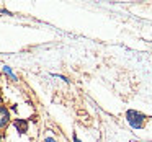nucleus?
<instances>
[{
    "instance_id": "f257e3e1",
    "label": "nucleus",
    "mask_w": 152,
    "mask_h": 142,
    "mask_svg": "<svg viewBox=\"0 0 152 142\" xmlns=\"http://www.w3.org/2000/svg\"><path fill=\"white\" fill-rule=\"evenodd\" d=\"M126 121L129 122V126L134 129H141L145 122V116L142 113L136 111V109H128L126 111Z\"/></svg>"
},
{
    "instance_id": "f03ea898",
    "label": "nucleus",
    "mask_w": 152,
    "mask_h": 142,
    "mask_svg": "<svg viewBox=\"0 0 152 142\" xmlns=\"http://www.w3.org/2000/svg\"><path fill=\"white\" fill-rule=\"evenodd\" d=\"M10 122V111L5 106H0V129H4Z\"/></svg>"
},
{
    "instance_id": "7ed1b4c3",
    "label": "nucleus",
    "mask_w": 152,
    "mask_h": 142,
    "mask_svg": "<svg viewBox=\"0 0 152 142\" xmlns=\"http://www.w3.org/2000/svg\"><path fill=\"white\" fill-rule=\"evenodd\" d=\"M13 126L18 129V132H21V134L28 132V121H25V119H15Z\"/></svg>"
},
{
    "instance_id": "20e7f679",
    "label": "nucleus",
    "mask_w": 152,
    "mask_h": 142,
    "mask_svg": "<svg viewBox=\"0 0 152 142\" xmlns=\"http://www.w3.org/2000/svg\"><path fill=\"white\" fill-rule=\"evenodd\" d=\"M4 72H5V74H7V75H8V77H10V79H12V80H13V82H17V80H18V77H17V75H15V74H13V72H12V69H10V67H8V66H4Z\"/></svg>"
},
{
    "instance_id": "39448f33",
    "label": "nucleus",
    "mask_w": 152,
    "mask_h": 142,
    "mask_svg": "<svg viewBox=\"0 0 152 142\" xmlns=\"http://www.w3.org/2000/svg\"><path fill=\"white\" fill-rule=\"evenodd\" d=\"M44 142H57L56 139H53V137H46L44 139Z\"/></svg>"
},
{
    "instance_id": "423d86ee",
    "label": "nucleus",
    "mask_w": 152,
    "mask_h": 142,
    "mask_svg": "<svg viewBox=\"0 0 152 142\" xmlns=\"http://www.w3.org/2000/svg\"><path fill=\"white\" fill-rule=\"evenodd\" d=\"M72 141H74V142H82L79 137H77V135H74V137H72Z\"/></svg>"
},
{
    "instance_id": "0eeeda50",
    "label": "nucleus",
    "mask_w": 152,
    "mask_h": 142,
    "mask_svg": "<svg viewBox=\"0 0 152 142\" xmlns=\"http://www.w3.org/2000/svg\"><path fill=\"white\" fill-rule=\"evenodd\" d=\"M2 141H4V135H2V134H0V142H2Z\"/></svg>"
}]
</instances>
